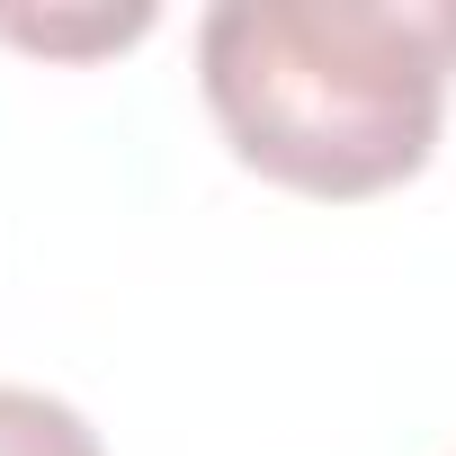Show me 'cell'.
<instances>
[{
  "label": "cell",
  "instance_id": "1",
  "mask_svg": "<svg viewBox=\"0 0 456 456\" xmlns=\"http://www.w3.org/2000/svg\"><path fill=\"white\" fill-rule=\"evenodd\" d=\"M197 81L242 170L296 197H376L438 152L456 0H215Z\"/></svg>",
  "mask_w": 456,
  "mask_h": 456
},
{
  "label": "cell",
  "instance_id": "2",
  "mask_svg": "<svg viewBox=\"0 0 456 456\" xmlns=\"http://www.w3.org/2000/svg\"><path fill=\"white\" fill-rule=\"evenodd\" d=\"M0 456H99V429L37 385H0Z\"/></svg>",
  "mask_w": 456,
  "mask_h": 456
},
{
  "label": "cell",
  "instance_id": "3",
  "mask_svg": "<svg viewBox=\"0 0 456 456\" xmlns=\"http://www.w3.org/2000/svg\"><path fill=\"white\" fill-rule=\"evenodd\" d=\"M152 28V10H117V19H0L10 45H45V54H90V45H134Z\"/></svg>",
  "mask_w": 456,
  "mask_h": 456
}]
</instances>
